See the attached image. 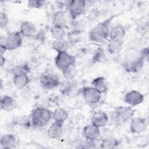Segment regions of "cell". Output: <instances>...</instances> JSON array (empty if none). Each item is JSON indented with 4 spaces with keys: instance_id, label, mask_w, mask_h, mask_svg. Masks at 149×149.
Wrapping results in <instances>:
<instances>
[{
    "instance_id": "obj_1",
    "label": "cell",
    "mask_w": 149,
    "mask_h": 149,
    "mask_svg": "<svg viewBox=\"0 0 149 149\" xmlns=\"http://www.w3.org/2000/svg\"><path fill=\"white\" fill-rule=\"evenodd\" d=\"M144 62L140 51L130 49L126 53L123 68L127 72L136 73L141 70Z\"/></svg>"
},
{
    "instance_id": "obj_2",
    "label": "cell",
    "mask_w": 149,
    "mask_h": 149,
    "mask_svg": "<svg viewBox=\"0 0 149 149\" xmlns=\"http://www.w3.org/2000/svg\"><path fill=\"white\" fill-rule=\"evenodd\" d=\"M113 19V16H111L108 19L98 23L88 34V38L91 41L94 42H102L109 36L110 25Z\"/></svg>"
},
{
    "instance_id": "obj_3",
    "label": "cell",
    "mask_w": 149,
    "mask_h": 149,
    "mask_svg": "<svg viewBox=\"0 0 149 149\" xmlns=\"http://www.w3.org/2000/svg\"><path fill=\"white\" fill-rule=\"evenodd\" d=\"M52 112L44 107H36L31 114L30 121L33 127H41L47 125L51 119Z\"/></svg>"
},
{
    "instance_id": "obj_4",
    "label": "cell",
    "mask_w": 149,
    "mask_h": 149,
    "mask_svg": "<svg viewBox=\"0 0 149 149\" xmlns=\"http://www.w3.org/2000/svg\"><path fill=\"white\" fill-rule=\"evenodd\" d=\"M76 57L67 52L57 53L54 62L56 66L60 70H62L72 65H75Z\"/></svg>"
},
{
    "instance_id": "obj_5",
    "label": "cell",
    "mask_w": 149,
    "mask_h": 149,
    "mask_svg": "<svg viewBox=\"0 0 149 149\" xmlns=\"http://www.w3.org/2000/svg\"><path fill=\"white\" fill-rule=\"evenodd\" d=\"M40 83L41 87L45 90L53 89L61 84L58 76L51 72H45L42 74L40 77Z\"/></svg>"
},
{
    "instance_id": "obj_6",
    "label": "cell",
    "mask_w": 149,
    "mask_h": 149,
    "mask_svg": "<svg viewBox=\"0 0 149 149\" xmlns=\"http://www.w3.org/2000/svg\"><path fill=\"white\" fill-rule=\"evenodd\" d=\"M136 110L130 106H119L114 111L116 120L121 123H125L133 118Z\"/></svg>"
},
{
    "instance_id": "obj_7",
    "label": "cell",
    "mask_w": 149,
    "mask_h": 149,
    "mask_svg": "<svg viewBox=\"0 0 149 149\" xmlns=\"http://www.w3.org/2000/svg\"><path fill=\"white\" fill-rule=\"evenodd\" d=\"M22 42V36L20 32L13 31L9 33L7 36H5V43L4 47L7 51H12L20 47Z\"/></svg>"
},
{
    "instance_id": "obj_8",
    "label": "cell",
    "mask_w": 149,
    "mask_h": 149,
    "mask_svg": "<svg viewBox=\"0 0 149 149\" xmlns=\"http://www.w3.org/2000/svg\"><path fill=\"white\" fill-rule=\"evenodd\" d=\"M81 94L84 101L88 104L98 103L101 98V93L93 87H84L81 88Z\"/></svg>"
},
{
    "instance_id": "obj_9",
    "label": "cell",
    "mask_w": 149,
    "mask_h": 149,
    "mask_svg": "<svg viewBox=\"0 0 149 149\" xmlns=\"http://www.w3.org/2000/svg\"><path fill=\"white\" fill-rule=\"evenodd\" d=\"M86 2L84 0H73L68 4L69 15L72 19L74 20L80 16L85 10Z\"/></svg>"
},
{
    "instance_id": "obj_10",
    "label": "cell",
    "mask_w": 149,
    "mask_h": 149,
    "mask_svg": "<svg viewBox=\"0 0 149 149\" xmlns=\"http://www.w3.org/2000/svg\"><path fill=\"white\" fill-rule=\"evenodd\" d=\"M144 100V94L135 90H132L127 91L123 97V101L130 106L139 105L141 104Z\"/></svg>"
},
{
    "instance_id": "obj_11",
    "label": "cell",
    "mask_w": 149,
    "mask_h": 149,
    "mask_svg": "<svg viewBox=\"0 0 149 149\" xmlns=\"http://www.w3.org/2000/svg\"><path fill=\"white\" fill-rule=\"evenodd\" d=\"M147 127L145 118L136 117L131 119L130 123V130L133 134H141L144 132Z\"/></svg>"
},
{
    "instance_id": "obj_12",
    "label": "cell",
    "mask_w": 149,
    "mask_h": 149,
    "mask_svg": "<svg viewBox=\"0 0 149 149\" xmlns=\"http://www.w3.org/2000/svg\"><path fill=\"white\" fill-rule=\"evenodd\" d=\"M100 128L91 123L84 127L82 130V135L87 141H94L100 135Z\"/></svg>"
},
{
    "instance_id": "obj_13",
    "label": "cell",
    "mask_w": 149,
    "mask_h": 149,
    "mask_svg": "<svg viewBox=\"0 0 149 149\" xmlns=\"http://www.w3.org/2000/svg\"><path fill=\"white\" fill-rule=\"evenodd\" d=\"M125 35V27L121 24H117L110 29L108 37L110 41H123Z\"/></svg>"
},
{
    "instance_id": "obj_14",
    "label": "cell",
    "mask_w": 149,
    "mask_h": 149,
    "mask_svg": "<svg viewBox=\"0 0 149 149\" xmlns=\"http://www.w3.org/2000/svg\"><path fill=\"white\" fill-rule=\"evenodd\" d=\"M19 32L23 37H33L36 34V28L35 25L32 22L29 21H24L20 26Z\"/></svg>"
},
{
    "instance_id": "obj_15",
    "label": "cell",
    "mask_w": 149,
    "mask_h": 149,
    "mask_svg": "<svg viewBox=\"0 0 149 149\" xmlns=\"http://www.w3.org/2000/svg\"><path fill=\"white\" fill-rule=\"evenodd\" d=\"M63 125V123L54 121L48 129V136L52 139H59L62 134Z\"/></svg>"
},
{
    "instance_id": "obj_16",
    "label": "cell",
    "mask_w": 149,
    "mask_h": 149,
    "mask_svg": "<svg viewBox=\"0 0 149 149\" xmlns=\"http://www.w3.org/2000/svg\"><path fill=\"white\" fill-rule=\"evenodd\" d=\"M0 106L2 110L6 112H10L16 108L17 104L12 97L5 95L1 97Z\"/></svg>"
},
{
    "instance_id": "obj_17",
    "label": "cell",
    "mask_w": 149,
    "mask_h": 149,
    "mask_svg": "<svg viewBox=\"0 0 149 149\" xmlns=\"http://www.w3.org/2000/svg\"><path fill=\"white\" fill-rule=\"evenodd\" d=\"M108 122V116L104 112H97L94 113L91 119V123L101 128L104 127Z\"/></svg>"
},
{
    "instance_id": "obj_18",
    "label": "cell",
    "mask_w": 149,
    "mask_h": 149,
    "mask_svg": "<svg viewBox=\"0 0 149 149\" xmlns=\"http://www.w3.org/2000/svg\"><path fill=\"white\" fill-rule=\"evenodd\" d=\"M1 147L3 149H10L15 147L16 139L13 134H5L0 140Z\"/></svg>"
},
{
    "instance_id": "obj_19",
    "label": "cell",
    "mask_w": 149,
    "mask_h": 149,
    "mask_svg": "<svg viewBox=\"0 0 149 149\" xmlns=\"http://www.w3.org/2000/svg\"><path fill=\"white\" fill-rule=\"evenodd\" d=\"M92 87L97 90L100 93H104L108 91V84L105 78L102 76L97 77L93 79L91 82Z\"/></svg>"
},
{
    "instance_id": "obj_20",
    "label": "cell",
    "mask_w": 149,
    "mask_h": 149,
    "mask_svg": "<svg viewBox=\"0 0 149 149\" xmlns=\"http://www.w3.org/2000/svg\"><path fill=\"white\" fill-rule=\"evenodd\" d=\"M68 116L69 115L68 112L62 107H58L52 112V117L54 121L63 124L68 119Z\"/></svg>"
},
{
    "instance_id": "obj_21",
    "label": "cell",
    "mask_w": 149,
    "mask_h": 149,
    "mask_svg": "<svg viewBox=\"0 0 149 149\" xmlns=\"http://www.w3.org/2000/svg\"><path fill=\"white\" fill-rule=\"evenodd\" d=\"M69 47V42L64 38L55 40L52 44V48L57 53L66 52Z\"/></svg>"
},
{
    "instance_id": "obj_22",
    "label": "cell",
    "mask_w": 149,
    "mask_h": 149,
    "mask_svg": "<svg viewBox=\"0 0 149 149\" xmlns=\"http://www.w3.org/2000/svg\"><path fill=\"white\" fill-rule=\"evenodd\" d=\"M66 25V19L65 13L63 10H59L56 12L52 19V26H59L65 28Z\"/></svg>"
},
{
    "instance_id": "obj_23",
    "label": "cell",
    "mask_w": 149,
    "mask_h": 149,
    "mask_svg": "<svg viewBox=\"0 0 149 149\" xmlns=\"http://www.w3.org/2000/svg\"><path fill=\"white\" fill-rule=\"evenodd\" d=\"M30 79L28 75H15L13 77V83L15 87L18 89L24 88L28 84Z\"/></svg>"
},
{
    "instance_id": "obj_24",
    "label": "cell",
    "mask_w": 149,
    "mask_h": 149,
    "mask_svg": "<svg viewBox=\"0 0 149 149\" xmlns=\"http://www.w3.org/2000/svg\"><path fill=\"white\" fill-rule=\"evenodd\" d=\"M119 144V141L113 137H107L104 138L101 144V148L104 149H112L116 148Z\"/></svg>"
},
{
    "instance_id": "obj_25",
    "label": "cell",
    "mask_w": 149,
    "mask_h": 149,
    "mask_svg": "<svg viewBox=\"0 0 149 149\" xmlns=\"http://www.w3.org/2000/svg\"><path fill=\"white\" fill-rule=\"evenodd\" d=\"M123 41H110L107 46V50L111 54H117L123 49Z\"/></svg>"
},
{
    "instance_id": "obj_26",
    "label": "cell",
    "mask_w": 149,
    "mask_h": 149,
    "mask_svg": "<svg viewBox=\"0 0 149 149\" xmlns=\"http://www.w3.org/2000/svg\"><path fill=\"white\" fill-rule=\"evenodd\" d=\"M30 67L28 64H20L15 66L12 69L13 76L15 75H28L30 72Z\"/></svg>"
},
{
    "instance_id": "obj_27",
    "label": "cell",
    "mask_w": 149,
    "mask_h": 149,
    "mask_svg": "<svg viewBox=\"0 0 149 149\" xmlns=\"http://www.w3.org/2000/svg\"><path fill=\"white\" fill-rule=\"evenodd\" d=\"M61 72L62 73L63 77L68 81H70L73 80L76 77L77 73V70L75 65H72L62 70Z\"/></svg>"
},
{
    "instance_id": "obj_28",
    "label": "cell",
    "mask_w": 149,
    "mask_h": 149,
    "mask_svg": "<svg viewBox=\"0 0 149 149\" xmlns=\"http://www.w3.org/2000/svg\"><path fill=\"white\" fill-rule=\"evenodd\" d=\"M50 31L52 37L55 40L63 38L65 34L64 28L56 26H52L50 29Z\"/></svg>"
},
{
    "instance_id": "obj_29",
    "label": "cell",
    "mask_w": 149,
    "mask_h": 149,
    "mask_svg": "<svg viewBox=\"0 0 149 149\" xmlns=\"http://www.w3.org/2000/svg\"><path fill=\"white\" fill-rule=\"evenodd\" d=\"M105 58V54L104 50L102 48H98L94 52L92 60L94 62H102Z\"/></svg>"
},
{
    "instance_id": "obj_30",
    "label": "cell",
    "mask_w": 149,
    "mask_h": 149,
    "mask_svg": "<svg viewBox=\"0 0 149 149\" xmlns=\"http://www.w3.org/2000/svg\"><path fill=\"white\" fill-rule=\"evenodd\" d=\"M44 3V1H29L27 3V6L30 8L39 9L42 7Z\"/></svg>"
},
{
    "instance_id": "obj_31",
    "label": "cell",
    "mask_w": 149,
    "mask_h": 149,
    "mask_svg": "<svg viewBox=\"0 0 149 149\" xmlns=\"http://www.w3.org/2000/svg\"><path fill=\"white\" fill-rule=\"evenodd\" d=\"M8 17L7 14L4 12H1L0 13V27L1 29L5 27L8 24Z\"/></svg>"
},
{
    "instance_id": "obj_32",
    "label": "cell",
    "mask_w": 149,
    "mask_h": 149,
    "mask_svg": "<svg viewBox=\"0 0 149 149\" xmlns=\"http://www.w3.org/2000/svg\"><path fill=\"white\" fill-rule=\"evenodd\" d=\"M34 37L37 41H38L41 42H44L45 39V33L44 30H41L37 33L36 34Z\"/></svg>"
},
{
    "instance_id": "obj_33",
    "label": "cell",
    "mask_w": 149,
    "mask_h": 149,
    "mask_svg": "<svg viewBox=\"0 0 149 149\" xmlns=\"http://www.w3.org/2000/svg\"><path fill=\"white\" fill-rule=\"evenodd\" d=\"M141 54L144 58L145 61H147L148 58V55H149V49L148 47H146L141 50H140Z\"/></svg>"
},
{
    "instance_id": "obj_34",
    "label": "cell",
    "mask_w": 149,
    "mask_h": 149,
    "mask_svg": "<svg viewBox=\"0 0 149 149\" xmlns=\"http://www.w3.org/2000/svg\"><path fill=\"white\" fill-rule=\"evenodd\" d=\"M6 62V59L3 56H0V66L1 67H3L5 65Z\"/></svg>"
}]
</instances>
